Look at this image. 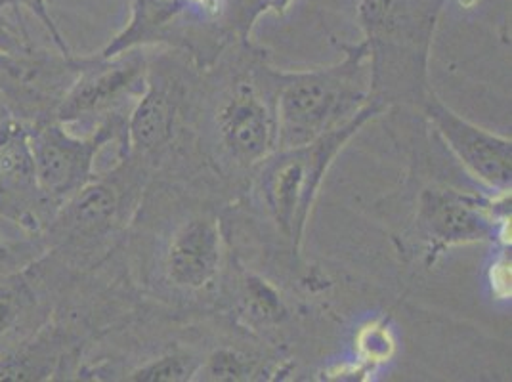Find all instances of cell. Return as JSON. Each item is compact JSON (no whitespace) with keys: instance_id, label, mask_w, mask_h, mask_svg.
I'll return each mask as SVG.
<instances>
[{"instance_id":"9c48e42d","label":"cell","mask_w":512,"mask_h":382,"mask_svg":"<svg viewBox=\"0 0 512 382\" xmlns=\"http://www.w3.org/2000/svg\"><path fill=\"white\" fill-rule=\"evenodd\" d=\"M56 207L46 197L29 144V127L0 119V237L25 253L41 255V237Z\"/></svg>"},{"instance_id":"7402d4cb","label":"cell","mask_w":512,"mask_h":382,"mask_svg":"<svg viewBox=\"0 0 512 382\" xmlns=\"http://www.w3.org/2000/svg\"><path fill=\"white\" fill-rule=\"evenodd\" d=\"M10 272H16L14 268H10V266H6V264H2L0 262V276H6V274H10Z\"/></svg>"},{"instance_id":"ac0fdd59","label":"cell","mask_w":512,"mask_h":382,"mask_svg":"<svg viewBox=\"0 0 512 382\" xmlns=\"http://www.w3.org/2000/svg\"><path fill=\"white\" fill-rule=\"evenodd\" d=\"M253 373H255V360H251L235 350H218L201 363L195 379L249 381Z\"/></svg>"},{"instance_id":"2e32d148","label":"cell","mask_w":512,"mask_h":382,"mask_svg":"<svg viewBox=\"0 0 512 382\" xmlns=\"http://www.w3.org/2000/svg\"><path fill=\"white\" fill-rule=\"evenodd\" d=\"M201 361L188 354H169L157 360L146 361L132 371H128V381L140 382H182L193 381Z\"/></svg>"},{"instance_id":"7c38bea8","label":"cell","mask_w":512,"mask_h":382,"mask_svg":"<svg viewBox=\"0 0 512 382\" xmlns=\"http://www.w3.org/2000/svg\"><path fill=\"white\" fill-rule=\"evenodd\" d=\"M186 102V86L172 71L171 60L150 58L144 92L128 115V153L155 169L172 148Z\"/></svg>"},{"instance_id":"7a4b0ae2","label":"cell","mask_w":512,"mask_h":382,"mask_svg":"<svg viewBox=\"0 0 512 382\" xmlns=\"http://www.w3.org/2000/svg\"><path fill=\"white\" fill-rule=\"evenodd\" d=\"M234 64L214 71L203 107L205 138L222 169L249 172L278 149V69L239 43Z\"/></svg>"},{"instance_id":"603a6c76","label":"cell","mask_w":512,"mask_h":382,"mask_svg":"<svg viewBox=\"0 0 512 382\" xmlns=\"http://www.w3.org/2000/svg\"><path fill=\"white\" fill-rule=\"evenodd\" d=\"M6 115H10V113L6 111V107L2 104V98H0V119H2V117H6Z\"/></svg>"},{"instance_id":"30bf717a","label":"cell","mask_w":512,"mask_h":382,"mask_svg":"<svg viewBox=\"0 0 512 382\" xmlns=\"http://www.w3.org/2000/svg\"><path fill=\"white\" fill-rule=\"evenodd\" d=\"M415 226L427 245L430 260L451 247L507 241L511 193L484 197L432 186L419 195Z\"/></svg>"},{"instance_id":"8fae6325","label":"cell","mask_w":512,"mask_h":382,"mask_svg":"<svg viewBox=\"0 0 512 382\" xmlns=\"http://www.w3.org/2000/svg\"><path fill=\"white\" fill-rule=\"evenodd\" d=\"M83 56L58 48L33 46L27 50H0V98L6 111L33 125L54 119L65 92L73 85Z\"/></svg>"},{"instance_id":"44dd1931","label":"cell","mask_w":512,"mask_h":382,"mask_svg":"<svg viewBox=\"0 0 512 382\" xmlns=\"http://www.w3.org/2000/svg\"><path fill=\"white\" fill-rule=\"evenodd\" d=\"M37 44L31 41V35L25 23L14 18L6 8L0 6V50H27Z\"/></svg>"},{"instance_id":"277c9868","label":"cell","mask_w":512,"mask_h":382,"mask_svg":"<svg viewBox=\"0 0 512 382\" xmlns=\"http://www.w3.org/2000/svg\"><path fill=\"white\" fill-rule=\"evenodd\" d=\"M375 98L367 44L344 50L337 64L278 71V149L318 140L358 117Z\"/></svg>"},{"instance_id":"6da1fadb","label":"cell","mask_w":512,"mask_h":382,"mask_svg":"<svg viewBox=\"0 0 512 382\" xmlns=\"http://www.w3.org/2000/svg\"><path fill=\"white\" fill-rule=\"evenodd\" d=\"M150 178V167L128 153L71 195L41 237L44 270L69 281L107 262L140 211Z\"/></svg>"},{"instance_id":"9a60e30c","label":"cell","mask_w":512,"mask_h":382,"mask_svg":"<svg viewBox=\"0 0 512 382\" xmlns=\"http://www.w3.org/2000/svg\"><path fill=\"white\" fill-rule=\"evenodd\" d=\"M52 312L54 297L31 262L0 276V352L41 329Z\"/></svg>"},{"instance_id":"8992f818","label":"cell","mask_w":512,"mask_h":382,"mask_svg":"<svg viewBox=\"0 0 512 382\" xmlns=\"http://www.w3.org/2000/svg\"><path fill=\"white\" fill-rule=\"evenodd\" d=\"M234 43L239 41L228 23V0H132L127 25L100 54L169 46L205 67Z\"/></svg>"},{"instance_id":"e0dca14e","label":"cell","mask_w":512,"mask_h":382,"mask_svg":"<svg viewBox=\"0 0 512 382\" xmlns=\"http://www.w3.org/2000/svg\"><path fill=\"white\" fill-rule=\"evenodd\" d=\"M293 0H228V23L237 41L249 43L260 16L274 12L283 16Z\"/></svg>"},{"instance_id":"ffe728a7","label":"cell","mask_w":512,"mask_h":382,"mask_svg":"<svg viewBox=\"0 0 512 382\" xmlns=\"http://www.w3.org/2000/svg\"><path fill=\"white\" fill-rule=\"evenodd\" d=\"M243 298H245V304H247V310L251 312V316L264 321V323L278 321L285 314L283 304L278 295L272 291V287H268L264 281H260L256 277L245 279Z\"/></svg>"},{"instance_id":"5bb4252c","label":"cell","mask_w":512,"mask_h":382,"mask_svg":"<svg viewBox=\"0 0 512 382\" xmlns=\"http://www.w3.org/2000/svg\"><path fill=\"white\" fill-rule=\"evenodd\" d=\"M222 264V232L214 214H195L176 226L161 258L172 289L201 293L216 281Z\"/></svg>"},{"instance_id":"d6986e66","label":"cell","mask_w":512,"mask_h":382,"mask_svg":"<svg viewBox=\"0 0 512 382\" xmlns=\"http://www.w3.org/2000/svg\"><path fill=\"white\" fill-rule=\"evenodd\" d=\"M0 6L6 8L14 18H18L22 22L23 14L37 20L54 48H58L62 52H71L60 27H58V23L54 22V18H52L48 0H0Z\"/></svg>"},{"instance_id":"4fadbf2b","label":"cell","mask_w":512,"mask_h":382,"mask_svg":"<svg viewBox=\"0 0 512 382\" xmlns=\"http://www.w3.org/2000/svg\"><path fill=\"white\" fill-rule=\"evenodd\" d=\"M421 104L432 127L476 182L493 195L511 193L512 142L509 136H501L463 119L440 102L432 90H428Z\"/></svg>"},{"instance_id":"3957f363","label":"cell","mask_w":512,"mask_h":382,"mask_svg":"<svg viewBox=\"0 0 512 382\" xmlns=\"http://www.w3.org/2000/svg\"><path fill=\"white\" fill-rule=\"evenodd\" d=\"M388 104L373 98L358 117L318 140L297 148L276 149L251 170L253 193L264 216L274 226L285 247L297 260L321 184L333 161L369 121Z\"/></svg>"},{"instance_id":"52a82bcc","label":"cell","mask_w":512,"mask_h":382,"mask_svg":"<svg viewBox=\"0 0 512 382\" xmlns=\"http://www.w3.org/2000/svg\"><path fill=\"white\" fill-rule=\"evenodd\" d=\"M127 123H106L90 134H79L56 119L27 125L41 188L56 211L106 169V157L121 159L128 155Z\"/></svg>"},{"instance_id":"5b68a950","label":"cell","mask_w":512,"mask_h":382,"mask_svg":"<svg viewBox=\"0 0 512 382\" xmlns=\"http://www.w3.org/2000/svg\"><path fill=\"white\" fill-rule=\"evenodd\" d=\"M446 0H360L363 43L371 52L373 92L396 81L427 96V62L432 35Z\"/></svg>"},{"instance_id":"ba28073f","label":"cell","mask_w":512,"mask_h":382,"mask_svg":"<svg viewBox=\"0 0 512 382\" xmlns=\"http://www.w3.org/2000/svg\"><path fill=\"white\" fill-rule=\"evenodd\" d=\"M148 48H132L115 56H83V65L65 92L54 119L79 134L128 121L146 86Z\"/></svg>"}]
</instances>
